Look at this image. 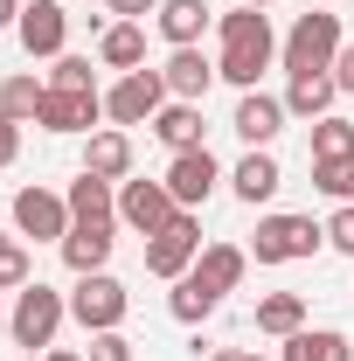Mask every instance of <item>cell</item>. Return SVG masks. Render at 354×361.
<instances>
[{"instance_id": "6da1fadb", "label": "cell", "mask_w": 354, "mask_h": 361, "mask_svg": "<svg viewBox=\"0 0 354 361\" xmlns=\"http://www.w3.org/2000/svg\"><path fill=\"white\" fill-rule=\"evenodd\" d=\"M271 63H278V35H271L264 7H236V14H222V56H216V77L236 90H257Z\"/></svg>"}, {"instance_id": "7a4b0ae2", "label": "cell", "mask_w": 354, "mask_h": 361, "mask_svg": "<svg viewBox=\"0 0 354 361\" xmlns=\"http://www.w3.org/2000/svg\"><path fill=\"white\" fill-rule=\"evenodd\" d=\"M334 56H341V14H299L292 21V35L278 42V63L292 70V77H319V70H334Z\"/></svg>"}, {"instance_id": "3957f363", "label": "cell", "mask_w": 354, "mask_h": 361, "mask_svg": "<svg viewBox=\"0 0 354 361\" xmlns=\"http://www.w3.org/2000/svg\"><path fill=\"white\" fill-rule=\"evenodd\" d=\"M70 319V299L56 292V285H21L14 292V313H7V334H14V348H56V326Z\"/></svg>"}, {"instance_id": "277c9868", "label": "cell", "mask_w": 354, "mask_h": 361, "mask_svg": "<svg viewBox=\"0 0 354 361\" xmlns=\"http://www.w3.org/2000/svg\"><path fill=\"white\" fill-rule=\"evenodd\" d=\"M326 243V223H312V216H264L257 223V236H250V257L257 264H299V257H312Z\"/></svg>"}, {"instance_id": "5b68a950", "label": "cell", "mask_w": 354, "mask_h": 361, "mask_svg": "<svg viewBox=\"0 0 354 361\" xmlns=\"http://www.w3.org/2000/svg\"><path fill=\"white\" fill-rule=\"evenodd\" d=\"M126 313H133V292H126L111 271L77 278V292H70V319H77L84 334H111V326H126Z\"/></svg>"}, {"instance_id": "8992f818", "label": "cell", "mask_w": 354, "mask_h": 361, "mask_svg": "<svg viewBox=\"0 0 354 361\" xmlns=\"http://www.w3.org/2000/svg\"><path fill=\"white\" fill-rule=\"evenodd\" d=\"M167 97H174V90H167L160 70H126L118 84L104 90V118H111V126H153Z\"/></svg>"}, {"instance_id": "52a82bcc", "label": "cell", "mask_w": 354, "mask_h": 361, "mask_svg": "<svg viewBox=\"0 0 354 361\" xmlns=\"http://www.w3.org/2000/svg\"><path fill=\"white\" fill-rule=\"evenodd\" d=\"M195 257H202V223H195V209H181L167 229H153V236H146V271H153V278H167V285L188 278Z\"/></svg>"}, {"instance_id": "ba28073f", "label": "cell", "mask_w": 354, "mask_h": 361, "mask_svg": "<svg viewBox=\"0 0 354 361\" xmlns=\"http://www.w3.org/2000/svg\"><path fill=\"white\" fill-rule=\"evenodd\" d=\"M181 216V202L167 195V180H118V223L139 229V236H153V229H167Z\"/></svg>"}, {"instance_id": "9c48e42d", "label": "cell", "mask_w": 354, "mask_h": 361, "mask_svg": "<svg viewBox=\"0 0 354 361\" xmlns=\"http://www.w3.org/2000/svg\"><path fill=\"white\" fill-rule=\"evenodd\" d=\"M14 229L35 236V243H63L77 223H70V202H63V195H49V188H21V195H14Z\"/></svg>"}, {"instance_id": "30bf717a", "label": "cell", "mask_w": 354, "mask_h": 361, "mask_svg": "<svg viewBox=\"0 0 354 361\" xmlns=\"http://www.w3.org/2000/svg\"><path fill=\"white\" fill-rule=\"evenodd\" d=\"M167 195H174L181 209H202V202H209V195H216V180H222V167H216V153H209V146H195V153H174V160H167Z\"/></svg>"}, {"instance_id": "8fae6325", "label": "cell", "mask_w": 354, "mask_h": 361, "mask_svg": "<svg viewBox=\"0 0 354 361\" xmlns=\"http://www.w3.org/2000/svg\"><path fill=\"white\" fill-rule=\"evenodd\" d=\"M14 35H21L28 56H63V42H70V14H63V0H21Z\"/></svg>"}, {"instance_id": "7c38bea8", "label": "cell", "mask_w": 354, "mask_h": 361, "mask_svg": "<svg viewBox=\"0 0 354 361\" xmlns=\"http://www.w3.org/2000/svg\"><path fill=\"white\" fill-rule=\"evenodd\" d=\"M104 118V90H49L42 97V133H90Z\"/></svg>"}, {"instance_id": "4fadbf2b", "label": "cell", "mask_w": 354, "mask_h": 361, "mask_svg": "<svg viewBox=\"0 0 354 361\" xmlns=\"http://www.w3.org/2000/svg\"><path fill=\"white\" fill-rule=\"evenodd\" d=\"M285 97H264V90H243L236 97V118H229V133L243 139V146H271V139L285 133Z\"/></svg>"}, {"instance_id": "5bb4252c", "label": "cell", "mask_w": 354, "mask_h": 361, "mask_svg": "<svg viewBox=\"0 0 354 361\" xmlns=\"http://www.w3.org/2000/svg\"><path fill=\"white\" fill-rule=\"evenodd\" d=\"M111 243H118V236H111V223H77L56 250H63V264L77 271V278H90V271L111 264Z\"/></svg>"}, {"instance_id": "9a60e30c", "label": "cell", "mask_w": 354, "mask_h": 361, "mask_svg": "<svg viewBox=\"0 0 354 361\" xmlns=\"http://www.w3.org/2000/svg\"><path fill=\"white\" fill-rule=\"evenodd\" d=\"M202 133H209V126H202V104H188V97H167L160 118H153V139H160L167 153H195Z\"/></svg>"}, {"instance_id": "2e32d148", "label": "cell", "mask_w": 354, "mask_h": 361, "mask_svg": "<svg viewBox=\"0 0 354 361\" xmlns=\"http://www.w3.org/2000/svg\"><path fill=\"white\" fill-rule=\"evenodd\" d=\"M153 28L167 35V49H202V28H209V0H160Z\"/></svg>"}, {"instance_id": "e0dca14e", "label": "cell", "mask_w": 354, "mask_h": 361, "mask_svg": "<svg viewBox=\"0 0 354 361\" xmlns=\"http://www.w3.org/2000/svg\"><path fill=\"white\" fill-rule=\"evenodd\" d=\"M160 77H167V90H174V97L202 104V97H209V84H216V63H209L202 49H174V56L160 63Z\"/></svg>"}, {"instance_id": "ac0fdd59", "label": "cell", "mask_w": 354, "mask_h": 361, "mask_svg": "<svg viewBox=\"0 0 354 361\" xmlns=\"http://www.w3.org/2000/svg\"><path fill=\"white\" fill-rule=\"evenodd\" d=\"M84 174H97V180L118 188V180L133 174V139L118 133V126H111V133H90L84 139Z\"/></svg>"}, {"instance_id": "d6986e66", "label": "cell", "mask_w": 354, "mask_h": 361, "mask_svg": "<svg viewBox=\"0 0 354 361\" xmlns=\"http://www.w3.org/2000/svg\"><path fill=\"white\" fill-rule=\"evenodd\" d=\"M229 188H236V202H250V209H257V202H271V195L285 188V174H278V160H271L264 146H250V153L236 160V174H229Z\"/></svg>"}, {"instance_id": "ffe728a7", "label": "cell", "mask_w": 354, "mask_h": 361, "mask_svg": "<svg viewBox=\"0 0 354 361\" xmlns=\"http://www.w3.org/2000/svg\"><path fill=\"white\" fill-rule=\"evenodd\" d=\"M63 202H70V223H118V188L97 174H77Z\"/></svg>"}, {"instance_id": "44dd1931", "label": "cell", "mask_w": 354, "mask_h": 361, "mask_svg": "<svg viewBox=\"0 0 354 361\" xmlns=\"http://www.w3.org/2000/svg\"><path fill=\"white\" fill-rule=\"evenodd\" d=\"M97 63L118 70V77H126V70H146V28H139V21H111V28L97 35Z\"/></svg>"}, {"instance_id": "7402d4cb", "label": "cell", "mask_w": 354, "mask_h": 361, "mask_svg": "<svg viewBox=\"0 0 354 361\" xmlns=\"http://www.w3.org/2000/svg\"><path fill=\"white\" fill-rule=\"evenodd\" d=\"M278 361H354V348H348L341 326H299V334H285Z\"/></svg>"}, {"instance_id": "603a6c76", "label": "cell", "mask_w": 354, "mask_h": 361, "mask_svg": "<svg viewBox=\"0 0 354 361\" xmlns=\"http://www.w3.org/2000/svg\"><path fill=\"white\" fill-rule=\"evenodd\" d=\"M243 271H250V250H236V243H202V257H195V278H209L222 299L243 285Z\"/></svg>"}, {"instance_id": "cb8c5ba5", "label": "cell", "mask_w": 354, "mask_h": 361, "mask_svg": "<svg viewBox=\"0 0 354 361\" xmlns=\"http://www.w3.org/2000/svg\"><path fill=\"white\" fill-rule=\"evenodd\" d=\"M216 306H222V292L209 285V278H195V271H188V278H174V292H167V313H174L181 326H202Z\"/></svg>"}, {"instance_id": "d4e9b609", "label": "cell", "mask_w": 354, "mask_h": 361, "mask_svg": "<svg viewBox=\"0 0 354 361\" xmlns=\"http://www.w3.org/2000/svg\"><path fill=\"white\" fill-rule=\"evenodd\" d=\"M334 97H341L334 70H319V77H292V84H285V111H292V118H326Z\"/></svg>"}, {"instance_id": "484cf974", "label": "cell", "mask_w": 354, "mask_h": 361, "mask_svg": "<svg viewBox=\"0 0 354 361\" xmlns=\"http://www.w3.org/2000/svg\"><path fill=\"white\" fill-rule=\"evenodd\" d=\"M42 97H49V84H35L28 70H14V77L0 84V118H14V126H35V118H42Z\"/></svg>"}, {"instance_id": "4316f807", "label": "cell", "mask_w": 354, "mask_h": 361, "mask_svg": "<svg viewBox=\"0 0 354 361\" xmlns=\"http://www.w3.org/2000/svg\"><path fill=\"white\" fill-rule=\"evenodd\" d=\"M299 326H306V299H299V292H271V299H257V334L285 341V334H299Z\"/></svg>"}, {"instance_id": "83f0119b", "label": "cell", "mask_w": 354, "mask_h": 361, "mask_svg": "<svg viewBox=\"0 0 354 361\" xmlns=\"http://www.w3.org/2000/svg\"><path fill=\"white\" fill-rule=\"evenodd\" d=\"M341 153H354V126L348 118H312V160H341Z\"/></svg>"}, {"instance_id": "f1b7e54d", "label": "cell", "mask_w": 354, "mask_h": 361, "mask_svg": "<svg viewBox=\"0 0 354 361\" xmlns=\"http://www.w3.org/2000/svg\"><path fill=\"white\" fill-rule=\"evenodd\" d=\"M312 188L334 195V202H354V153H341V160H312Z\"/></svg>"}, {"instance_id": "f546056e", "label": "cell", "mask_w": 354, "mask_h": 361, "mask_svg": "<svg viewBox=\"0 0 354 361\" xmlns=\"http://www.w3.org/2000/svg\"><path fill=\"white\" fill-rule=\"evenodd\" d=\"M49 90H97V77H90V56H56Z\"/></svg>"}, {"instance_id": "4dcf8cb0", "label": "cell", "mask_w": 354, "mask_h": 361, "mask_svg": "<svg viewBox=\"0 0 354 361\" xmlns=\"http://www.w3.org/2000/svg\"><path fill=\"white\" fill-rule=\"evenodd\" d=\"M21 285H35V271H28V250L7 236L0 243V292H21Z\"/></svg>"}, {"instance_id": "1f68e13d", "label": "cell", "mask_w": 354, "mask_h": 361, "mask_svg": "<svg viewBox=\"0 0 354 361\" xmlns=\"http://www.w3.org/2000/svg\"><path fill=\"white\" fill-rule=\"evenodd\" d=\"M326 243H334L341 257H354V202H341V209L326 216Z\"/></svg>"}, {"instance_id": "d6a6232c", "label": "cell", "mask_w": 354, "mask_h": 361, "mask_svg": "<svg viewBox=\"0 0 354 361\" xmlns=\"http://www.w3.org/2000/svg\"><path fill=\"white\" fill-rule=\"evenodd\" d=\"M84 355H90V361H133V341L111 326V334H90V348H84Z\"/></svg>"}, {"instance_id": "836d02e7", "label": "cell", "mask_w": 354, "mask_h": 361, "mask_svg": "<svg viewBox=\"0 0 354 361\" xmlns=\"http://www.w3.org/2000/svg\"><path fill=\"white\" fill-rule=\"evenodd\" d=\"M334 84H341V97H354V42H341V56H334Z\"/></svg>"}, {"instance_id": "e575fe53", "label": "cell", "mask_w": 354, "mask_h": 361, "mask_svg": "<svg viewBox=\"0 0 354 361\" xmlns=\"http://www.w3.org/2000/svg\"><path fill=\"white\" fill-rule=\"evenodd\" d=\"M111 14H126V21H146V14H160V0H104Z\"/></svg>"}, {"instance_id": "d590c367", "label": "cell", "mask_w": 354, "mask_h": 361, "mask_svg": "<svg viewBox=\"0 0 354 361\" xmlns=\"http://www.w3.org/2000/svg\"><path fill=\"white\" fill-rule=\"evenodd\" d=\"M14 153H21V126L0 118V167H14Z\"/></svg>"}, {"instance_id": "8d00e7d4", "label": "cell", "mask_w": 354, "mask_h": 361, "mask_svg": "<svg viewBox=\"0 0 354 361\" xmlns=\"http://www.w3.org/2000/svg\"><path fill=\"white\" fill-rule=\"evenodd\" d=\"M21 21V0H0V28H14Z\"/></svg>"}, {"instance_id": "74e56055", "label": "cell", "mask_w": 354, "mask_h": 361, "mask_svg": "<svg viewBox=\"0 0 354 361\" xmlns=\"http://www.w3.org/2000/svg\"><path fill=\"white\" fill-rule=\"evenodd\" d=\"M49 361H90V355H77V348H49Z\"/></svg>"}, {"instance_id": "f35d334b", "label": "cell", "mask_w": 354, "mask_h": 361, "mask_svg": "<svg viewBox=\"0 0 354 361\" xmlns=\"http://www.w3.org/2000/svg\"><path fill=\"white\" fill-rule=\"evenodd\" d=\"M209 361H243V348H216V355H209Z\"/></svg>"}, {"instance_id": "ab89813d", "label": "cell", "mask_w": 354, "mask_h": 361, "mask_svg": "<svg viewBox=\"0 0 354 361\" xmlns=\"http://www.w3.org/2000/svg\"><path fill=\"white\" fill-rule=\"evenodd\" d=\"M236 7H271V0H236Z\"/></svg>"}, {"instance_id": "60d3db41", "label": "cell", "mask_w": 354, "mask_h": 361, "mask_svg": "<svg viewBox=\"0 0 354 361\" xmlns=\"http://www.w3.org/2000/svg\"><path fill=\"white\" fill-rule=\"evenodd\" d=\"M243 361H264V355H243Z\"/></svg>"}, {"instance_id": "b9f144b4", "label": "cell", "mask_w": 354, "mask_h": 361, "mask_svg": "<svg viewBox=\"0 0 354 361\" xmlns=\"http://www.w3.org/2000/svg\"><path fill=\"white\" fill-rule=\"evenodd\" d=\"M0 243H7V236H0Z\"/></svg>"}]
</instances>
